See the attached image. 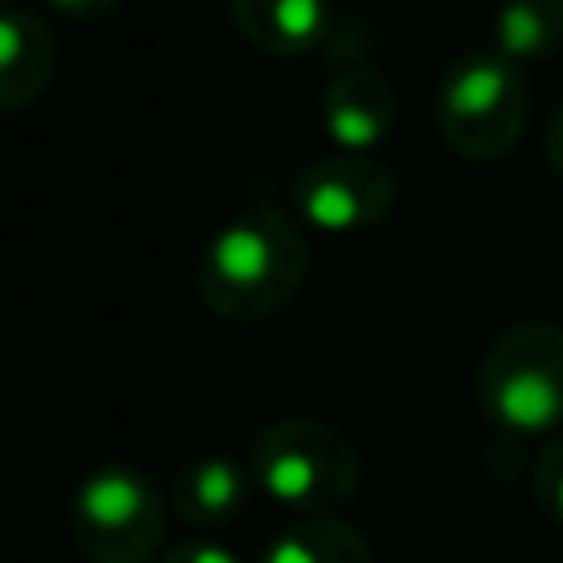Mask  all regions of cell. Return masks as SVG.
<instances>
[{"instance_id":"6da1fadb","label":"cell","mask_w":563,"mask_h":563,"mask_svg":"<svg viewBox=\"0 0 563 563\" xmlns=\"http://www.w3.org/2000/svg\"><path fill=\"white\" fill-rule=\"evenodd\" d=\"M308 277V242L299 229L268 211L251 207L216 229L198 264V290L211 312L229 321H264L286 308Z\"/></svg>"},{"instance_id":"7a4b0ae2","label":"cell","mask_w":563,"mask_h":563,"mask_svg":"<svg viewBox=\"0 0 563 563\" xmlns=\"http://www.w3.org/2000/svg\"><path fill=\"white\" fill-rule=\"evenodd\" d=\"M246 471L273 506L299 519H321V515H334L352 497L361 462H356L352 440L339 435L334 427L290 418L255 435Z\"/></svg>"},{"instance_id":"3957f363","label":"cell","mask_w":563,"mask_h":563,"mask_svg":"<svg viewBox=\"0 0 563 563\" xmlns=\"http://www.w3.org/2000/svg\"><path fill=\"white\" fill-rule=\"evenodd\" d=\"M479 405L510 435H550L563 422V325L501 330L479 365Z\"/></svg>"},{"instance_id":"277c9868","label":"cell","mask_w":563,"mask_h":563,"mask_svg":"<svg viewBox=\"0 0 563 563\" xmlns=\"http://www.w3.org/2000/svg\"><path fill=\"white\" fill-rule=\"evenodd\" d=\"M435 119L449 150L471 163L510 154L528 123V84L519 62L501 57L497 48L462 53L440 84Z\"/></svg>"},{"instance_id":"5b68a950","label":"cell","mask_w":563,"mask_h":563,"mask_svg":"<svg viewBox=\"0 0 563 563\" xmlns=\"http://www.w3.org/2000/svg\"><path fill=\"white\" fill-rule=\"evenodd\" d=\"M70 528L92 563H145L163 545L167 510L141 471L101 466L75 488Z\"/></svg>"},{"instance_id":"8992f818","label":"cell","mask_w":563,"mask_h":563,"mask_svg":"<svg viewBox=\"0 0 563 563\" xmlns=\"http://www.w3.org/2000/svg\"><path fill=\"white\" fill-rule=\"evenodd\" d=\"M290 198L299 216L325 233H361L374 229L396 198V176L374 154H325L312 158L295 185Z\"/></svg>"},{"instance_id":"52a82bcc","label":"cell","mask_w":563,"mask_h":563,"mask_svg":"<svg viewBox=\"0 0 563 563\" xmlns=\"http://www.w3.org/2000/svg\"><path fill=\"white\" fill-rule=\"evenodd\" d=\"M321 119H325L330 141L343 154H374V145H383L391 136L396 92H391L387 75H378L369 66H347L325 84Z\"/></svg>"},{"instance_id":"ba28073f","label":"cell","mask_w":563,"mask_h":563,"mask_svg":"<svg viewBox=\"0 0 563 563\" xmlns=\"http://www.w3.org/2000/svg\"><path fill=\"white\" fill-rule=\"evenodd\" d=\"M53 35L26 9H4L0 18V110L13 114L35 101L53 79Z\"/></svg>"},{"instance_id":"9c48e42d","label":"cell","mask_w":563,"mask_h":563,"mask_svg":"<svg viewBox=\"0 0 563 563\" xmlns=\"http://www.w3.org/2000/svg\"><path fill=\"white\" fill-rule=\"evenodd\" d=\"M238 31L273 57H303L325 35V0H229Z\"/></svg>"},{"instance_id":"30bf717a","label":"cell","mask_w":563,"mask_h":563,"mask_svg":"<svg viewBox=\"0 0 563 563\" xmlns=\"http://www.w3.org/2000/svg\"><path fill=\"white\" fill-rule=\"evenodd\" d=\"M251 484H255L251 471H242L238 462L202 457V462H194L176 475V515L185 523H198V528L229 523L242 510Z\"/></svg>"},{"instance_id":"8fae6325","label":"cell","mask_w":563,"mask_h":563,"mask_svg":"<svg viewBox=\"0 0 563 563\" xmlns=\"http://www.w3.org/2000/svg\"><path fill=\"white\" fill-rule=\"evenodd\" d=\"M264 563H369V541L361 537V528L334 515L295 519L286 532L273 537Z\"/></svg>"},{"instance_id":"7c38bea8","label":"cell","mask_w":563,"mask_h":563,"mask_svg":"<svg viewBox=\"0 0 563 563\" xmlns=\"http://www.w3.org/2000/svg\"><path fill=\"white\" fill-rule=\"evenodd\" d=\"M497 53L510 62L550 57L563 44V0H506L493 22Z\"/></svg>"},{"instance_id":"4fadbf2b","label":"cell","mask_w":563,"mask_h":563,"mask_svg":"<svg viewBox=\"0 0 563 563\" xmlns=\"http://www.w3.org/2000/svg\"><path fill=\"white\" fill-rule=\"evenodd\" d=\"M532 493L550 519L563 523V435H550L532 466Z\"/></svg>"},{"instance_id":"5bb4252c","label":"cell","mask_w":563,"mask_h":563,"mask_svg":"<svg viewBox=\"0 0 563 563\" xmlns=\"http://www.w3.org/2000/svg\"><path fill=\"white\" fill-rule=\"evenodd\" d=\"M163 563H242V559L216 541H185V545H172L163 554Z\"/></svg>"},{"instance_id":"9a60e30c","label":"cell","mask_w":563,"mask_h":563,"mask_svg":"<svg viewBox=\"0 0 563 563\" xmlns=\"http://www.w3.org/2000/svg\"><path fill=\"white\" fill-rule=\"evenodd\" d=\"M545 158H550V167L563 176V101H559V110H554V119H550V128H545Z\"/></svg>"},{"instance_id":"2e32d148","label":"cell","mask_w":563,"mask_h":563,"mask_svg":"<svg viewBox=\"0 0 563 563\" xmlns=\"http://www.w3.org/2000/svg\"><path fill=\"white\" fill-rule=\"evenodd\" d=\"M53 9H62V13H70V18H101V13H110L119 0H48Z\"/></svg>"}]
</instances>
